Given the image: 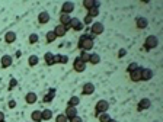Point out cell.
I'll return each mask as SVG.
<instances>
[{"label":"cell","mask_w":163,"mask_h":122,"mask_svg":"<svg viewBox=\"0 0 163 122\" xmlns=\"http://www.w3.org/2000/svg\"><path fill=\"white\" fill-rule=\"evenodd\" d=\"M68 122H83V119H82V116H74V118H71V119H68Z\"/></svg>","instance_id":"38"},{"label":"cell","mask_w":163,"mask_h":122,"mask_svg":"<svg viewBox=\"0 0 163 122\" xmlns=\"http://www.w3.org/2000/svg\"><path fill=\"white\" fill-rule=\"evenodd\" d=\"M12 64H13V57L9 55V54H4V55L0 58V66H1V68H9Z\"/></svg>","instance_id":"8"},{"label":"cell","mask_w":163,"mask_h":122,"mask_svg":"<svg viewBox=\"0 0 163 122\" xmlns=\"http://www.w3.org/2000/svg\"><path fill=\"white\" fill-rule=\"evenodd\" d=\"M150 106H152V100L149 99V98H143V99H140L138 105H137V111L138 112L146 111V109H149Z\"/></svg>","instance_id":"7"},{"label":"cell","mask_w":163,"mask_h":122,"mask_svg":"<svg viewBox=\"0 0 163 122\" xmlns=\"http://www.w3.org/2000/svg\"><path fill=\"white\" fill-rule=\"evenodd\" d=\"M53 31H54V33L57 35V38H63L65 33H67V29H65V26H64V25H60V23L55 26Z\"/></svg>","instance_id":"12"},{"label":"cell","mask_w":163,"mask_h":122,"mask_svg":"<svg viewBox=\"0 0 163 122\" xmlns=\"http://www.w3.org/2000/svg\"><path fill=\"white\" fill-rule=\"evenodd\" d=\"M109 122H117V119H114V118H111V119H109Z\"/></svg>","instance_id":"42"},{"label":"cell","mask_w":163,"mask_h":122,"mask_svg":"<svg viewBox=\"0 0 163 122\" xmlns=\"http://www.w3.org/2000/svg\"><path fill=\"white\" fill-rule=\"evenodd\" d=\"M99 122H109V119H111V115H109L108 112H105V113H100L98 116Z\"/></svg>","instance_id":"30"},{"label":"cell","mask_w":163,"mask_h":122,"mask_svg":"<svg viewBox=\"0 0 163 122\" xmlns=\"http://www.w3.org/2000/svg\"><path fill=\"white\" fill-rule=\"evenodd\" d=\"M93 93H95V86H93V83H90V81L85 83L83 87H82V95L90 96V95H93Z\"/></svg>","instance_id":"9"},{"label":"cell","mask_w":163,"mask_h":122,"mask_svg":"<svg viewBox=\"0 0 163 122\" xmlns=\"http://www.w3.org/2000/svg\"><path fill=\"white\" fill-rule=\"evenodd\" d=\"M36 100H38L36 93H33V92H28V93H26V96H25V102H26L28 105H33Z\"/></svg>","instance_id":"17"},{"label":"cell","mask_w":163,"mask_h":122,"mask_svg":"<svg viewBox=\"0 0 163 122\" xmlns=\"http://www.w3.org/2000/svg\"><path fill=\"white\" fill-rule=\"evenodd\" d=\"M7 106H9V108H10V109H15V108H16V100H9V103H7Z\"/></svg>","instance_id":"39"},{"label":"cell","mask_w":163,"mask_h":122,"mask_svg":"<svg viewBox=\"0 0 163 122\" xmlns=\"http://www.w3.org/2000/svg\"><path fill=\"white\" fill-rule=\"evenodd\" d=\"M99 6H100V3H99L98 0H83V7H85L86 10H90V9H93V7L99 9Z\"/></svg>","instance_id":"11"},{"label":"cell","mask_w":163,"mask_h":122,"mask_svg":"<svg viewBox=\"0 0 163 122\" xmlns=\"http://www.w3.org/2000/svg\"><path fill=\"white\" fill-rule=\"evenodd\" d=\"M83 28H85V25H83V22L79 18H71V21H70V29H73L76 32H80Z\"/></svg>","instance_id":"5"},{"label":"cell","mask_w":163,"mask_h":122,"mask_svg":"<svg viewBox=\"0 0 163 122\" xmlns=\"http://www.w3.org/2000/svg\"><path fill=\"white\" fill-rule=\"evenodd\" d=\"M68 63V57L67 55H61L60 57V64H67Z\"/></svg>","instance_id":"37"},{"label":"cell","mask_w":163,"mask_h":122,"mask_svg":"<svg viewBox=\"0 0 163 122\" xmlns=\"http://www.w3.org/2000/svg\"><path fill=\"white\" fill-rule=\"evenodd\" d=\"M100 63V55L96 54V52H90V58H89V64L92 66H96Z\"/></svg>","instance_id":"21"},{"label":"cell","mask_w":163,"mask_h":122,"mask_svg":"<svg viewBox=\"0 0 163 122\" xmlns=\"http://www.w3.org/2000/svg\"><path fill=\"white\" fill-rule=\"evenodd\" d=\"M105 31V26L102 22H93L90 25V35L92 36H96V35H100Z\"/></svg>","instance_id":"4"},{"label":"cell","mask_w":163,"mask_h":122,"mask_svg":"<svg viewBox=\"0 0 163 122\" xmlns=\"http://www.w3.org/2000/svg\"><path fill=\"white\" fill-rule=\"evenodd\" d=\"M38 63H39V58H38L36 55H31L29 58H28V64H29L31 67H35Z\"/></svg>","instance_id":"29"},{"label":"cell","mask_w":163,"mask_h":122,"mask_svg":"<svg viewBox=\"0 0 163 122\" xmlns=\"http://www.w3.org/2000/svg\"><path fill=\"white\" fill-rule=\"evenodd\" d=\"M93 45H95V36H92L90 33H83L80 38H79V42H77V47L80 51H90L93 50Z\"/></svg>","instance_id":"1"},{"label":"cell","mask_w":163,"mask_h":122,"mask_svg":"<svg viewBox=\"0 0 163 122\" xmlns=\"http://www.w3.org/2000/svg\"><path fill=\"white\" fill-rule=\"evenodd\" d=\"M38 39H39V36H38V35H36V33H31V35H29V39H28V41H29V44H36V42H38Z\"/></svg>","instance_id":"32"},{"label":"cell","mask_w":163,"mask_h":122,"mask_svg":"<svg viewBox=\"0 0 163 122\" xmlns=\"http://www.w3.org/2000/svg\"><path fill=\"white\" fill-rule=\"evenodd\" d=\"M3 121H4V113L0 111V122H3Z\"/></svg>","instance_id":"41"},{"label":"cell","mask_w":163,"mask_h":122,"mask_svg":"<svg viewBox=\"0 0 163 122\" xmlns=\"http://www.w3.org/2000/svg\"><path fill=\"white\" fill-rule=\"evenodd\" d=\"M79 58L83 61V63H89V58H90V52H87V51H82L80 52V55H79Z\"/></svg>","instance_id":"28"},{"label":"cell","mask_w":163,"mask_h":122,"mask_svg":"<svg viewBox=\"0 0 163 122\" xmlns=\"http://www.w3.org/2000/svg\"><path fill=\"white\" fill-rule=\"evenodd\" d=\"M159 44V39H157V36H154V35H149L147 38H146V41H144V50L146 51H152L153 48H156Z\"/></svg>","instance_id":"3"},{"label":"cell","mask_w":163,"mask_h":122,"mask_svg":"<svg viewBox=\"0 0 163 122\" xmlns=\"http://www.w3.org/2000/svg\"><path fill=\"white\" fill-rule=\"evenodd\" d=\"M70 21H71V18H70V15H60V25H64V26H67V25H70Z\"/></svg>","instance_id":"25"},{"label":"cell","mask_w":163,"mask_h":122,"mask_svg":"<svg viewBox=\"0 0 163 122\" xmlns=\"http://www.w3.org/2000/svg\"><path fill=\"white\" fill-rule=\"evenodd\" d=\"M147 25H149L147 19H146V18H143V16H138V18L135 19V26H137L138 29H146V28H147Z\"/></svg>","instance_id":"16"},{"label":"cell","mask_w":163,"mask_h":122,"mask_svg":"<svg viewBox=\"0 0 163 122\" xmlns=\"http://www.w3.org/2000/svg\"><path fill=\"white\" fill-rule=\"evenodd\" d=\"M44 61H45V64L47 66H54L55 64V61H54V54L53 52H45L44 54Z\"/></svg>","instance_id":"19"},{"label":"cell","mask_w":163,"mask_h":122,"mask_svg":"<svg viewBox=\"0 0 163 122\" xmlns=\"http://www.w3.org/2000/svg\"><path fill=\"white\" fill-rule=\"evenodd\" d=\"M138 68H140V66H138L137 63H131V64H128V67H127V71H128V74H130V73L138 70Z\"/></svg>","instance_id":"31"},{"label":"cell","mask_w":163,"mask_h":122,"mask_svg":"<svg viewBox=\"0 0 163 122\" xmlns=\"http://www.w3.org/2000/svg\"><path fill=\"white\" fill-rule=\"evenodd\" d=\"M125 54H127V51H125L124 48H121V50H120V52H118V57H120V58H122V57L125 55Z\"/></svg>","instance_id":"40"},{"label":"cell","mask_w":163,"mask_h":122,"mask_svg":"<svg viewBox=\"0 0 163 122\" xmlns=\"http://www.w3.org/2000/svg\"><path fill=\"white\" fill-rule=\"evenodd\" d=\"M55 96V89H50V92L44 96V103H50V102H53Z\"/></svg>","instance_id":"22"},{"label":"cell","mask_w":163,"mask_h":122,"mask_svg":"<svg viewBox=\"0 0 163 122\" xmlns=\"http://www.w3.org/2000/svg\"><path fill=\"white\" fill-rule=\"evenodd\" d=\"M73 10H74V3L73 1H64L61 4V13L63 15H70Z\"/></svg>","instance_id":"10"},{"label":"cell","mask_w":163,"mask_h":122,"mask_svg":"<svg viewBox=\"0 0 163 122\" xmlns=\"http://www.w3.org/2000/svg\"><path fill=\"white\" fill-rule=\"evenodd\" d=\"M15 41H16V33L13 32V31L6 32V35H4V42L6 44H13Z\"/></svg>","instance_id":"20"},{"label":"cell","mask_w":163,"mask_h":122,"mask_svg":"<svg viewBox=\"0 0 163 122\" xmlns=\"http://www.w3.org/2000/svg\"><path fill=\"white\" fill-rule=\"evenodd\" d=\"M3 122H4V121H3Z\"/></svg>","instance_id":"43"},{"label":"cell","mask_w":163,"mask_h":122,"mask_svg":"<svg viewBox=\"0 0 163 122\" xmlns=\"http://www.w3.org/2000/svg\"><path fill=\"white\" fill-rule=\"evenodd\" d=\"M55 39H57V35L54 33V31H48L47 35H45V41H47L48 44H51V42H54Z\"/></svg>","instance_id":"27"},{"label":"cell","mask_w":163,"mask_h":122,"mask_svg":"<svg viewBox=\"0 0 163 122\" xmlns=\"http://www.w3.org/2000/svg\"><path fill=\"white\" fill-rule=\"evenodd\" d=\"M87 15H89L90 18H96V16H99V9H96V7H93V9L87 10Z\"/></svg>","instance_id":"34"},{"label":"cell","mask_w":163,"mask_h":122,"mask_svg":"<svg viewBox=\"0 0 163 122\" xmlns=\"http://www.w3.org/2000/svg\"><path fill=\"white\" fill-rule=\"evenodd\" d=\"M73 68H74L76 73H83V71L86 70V63H83V61L77 57V58H74V61H73Z\"/></svg>","instance_id":"6"},{"label":"cell","mask_w":163,"mask_h":122,"mask_svg":"<svg viewBox=\"0 0 163 122\" xmlns=\"http://www.w3.org/2000/svg\"><path fill=\"white\" fill-rule=\"evenodd\" d=\"M92 23H93V18H90L89 15H86L83 18V25H92Z\"/></svg>","instance_id":"36"},{"label":"cell","mask_w":163,"mask_h":122,"mask_svg":"<svg viewBox=\"0 0 163 122\" xmlns=\"http://www.w3.org/2000/svg\"><path fill=\"white\" fill-rule=\"evenodd\" d=\"M77 105H80V98L79 96H71L68 102H67V106H74L77 108Z\"/></svg>","instance_id":"24"},{"label":"cell","mask_w":163,"mask_h":122,"mask_svg":"<svg viewBox=\"0 0 163 122\" xmlns=\"http://www.w3.org/2000/svg\"><path fill=\"white\" fill-rule=\"evenodd\" d=\"M41 115H42V121H50L53 118V111L51 109H44V111H41Z\"/></svg>","instance_id":"26"},{"label":"cell","mask_w":163,"mask_h":122,"mask_svg":"<svg viewBox=\"0 0 163 122\" xmlns=\"http://www.w3.org/2000/svg\"><path fill=\"white\" fill-rule=\"evenodd\" d=\"M130 80L131 81H134V83L141 81V67H140L138 70H135V71L130 73Z\"/></svg>","instance_id":"14"},{"label":"cell","mask_w":163,"mask_h":122,"mask_svg":"<svg viewBox=\"0 0 163 122\" xmlns=\"http://www.w3.org/2000/svg\"><path fill=\"white\" fill-rule=\"evenodd\" d=\"M38 22L41 23V25L48 23L50 22V13H48V12H41V13L38 15Z\"/></svg>","instance_id":"18"},{"label":"cell","mask_w":163,"mask_h":122,"mask_svg":"<svg viewBox=\"0 0 163 122\" xmlns=\"http://www.w3.org/2000/svg\"><path fill=\"white\" fill-rule=\"evenodd\" d=\"M108 109H109L108 100H105V99L98 100V103L95 105V116L98 118L100 113H105V112H108Z\"/></svg>","instance_id":"2"},{"label":"cell","mask_w":163,"mask_h":122,"mask_svg":"<svg viewBox=\"0 0 163 122\" xmlns=\"http://www.w3.org/2000/svg\"><path fill=\"white\" fill-rule=\"evenodd\" d=\"M31 119H32V122H42L41 111H33L32 113H31Z\"/></svg>","instance_id":"23"},{"label":"cell","mask_w":163,"mask_h":122,"mask_svg":"<svg viewBox=\"0 0 163 122\" xmlns=\"http://www.w3.org/2000/svg\"><path fill=\"white\" fill-rule=\"evenodd\" d=\"M64 115L67 116V119H71V118L77 116V108H74V106H67L64 111Z\"/></svg>","instance_id":"13"},{"label":"cell","mask_w":163,"mask_h":122,"mask_svg":"<svg viewBox=\"0 0 163 122\" xmlns=\"http://www.w3.org/2000/svg\"><path fill=\"white\" fill-rule=\"evenodd\" d=\"M153 77V71L150 68H141V81H149Z\"/></svg>","instance_id":"15"},{"label":"cell","mask_w":163,"mask_h":122,"mask_svg":"<svg viewBox=\"0 0 163 122\" xmlns=\"http://www.w3.org/2000/svg\"><path fill=\"white\" fill-rule=\"evenodd\" d=\"M16 86H18V80H16V78H10V81H9V87H7V89L13 90Z\"/></svg>","instance_id":"35"},{"label":"cell","mask_w":163,"mask_h":122,"mask_svg":"<svg viewBox=\"0 0 163 122\" xmlns=\"http://www.w3.org/2000/svg\"><path fill=\"white\" fill-rule=\"evenodd\" d=\"M55 122H68V119H67V116H65L64 113H58L55 116Z\"/></svg>","instance_id":"33"}]
</instances>
